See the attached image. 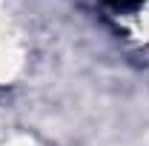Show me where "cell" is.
Instances as JSON below:
<instances>
[{
	"mask_svg": "<svg viewBox=\"0 0 149 146\" xmlns=\"http://www.w3.org/2000/svg\"><path fill=\"white\" fill-rule=\"evenodd\" d=\"M112 9H118V12H126V9H138L143 0H106Z\"/></svg>",
	"mask_w": 149,
	"mask_h": 146,
	"instance_id": "1",
	"label": "cell"
}]
</instances>
